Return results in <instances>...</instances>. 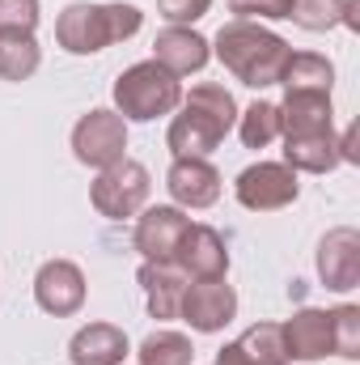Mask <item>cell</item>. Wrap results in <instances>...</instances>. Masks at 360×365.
I'll return each instance as SVG.
<instances>
[{
	"instance_id": "cell-1",
	"label": "cell",
	"mask_w": 360,
	"mask_h": 365,
	"mask_svg": "<svg viewBox=\"0 0 360 365\" xmlns=\"http://www.w3.org/2000/svg\"><path fill=\"white\" fill-rule=\"evenodd\" d=\"M238 123V102L233 93L216 81H203L191 93H182L179 110L166 128V145L174 158H208Z\"/></svg>"
},
{
	"instance_id": "cell-2",
	"label": "cell",
	"mask_w": 360,
	"mask_h": 365,
	"mask_svg": "<svg viewBox=\"0 0 360 365\" xmlns=\"http://www.w3.org/2000/svg\"><path fill=\"white\" fill-rule=\"evenodd\" d=\"M212 56L250 90H268V86H280L284 77V64L292 56V47L268 30L259 21H225L212 38Z\"/></svg>"
},
{
	"instance_id": "cell-3",
	"label": "cell",
	"mask_w": 360,
	"mask_h": 365,
	"mask_svg": "<svg viewBox=\"0 0 360 365\" xmlns=\"http://www.w3.org/2000/svg\"><path fill=\"white\" fill-rule=\"evenodd\" d=\"M140 26H144V13L136 4H123V0H110V4L77 0V4H68L55 17V43L68 56H97V51H106L115 43L136 38Z\"/></svg>"
},
{
	"instance_id": "cell-4",
	"label": "cell",
	"mask_w": 360,
	"mask_h": 365,
	"mask_svg": "<svg viewBox=\"0 0 360 365\" xmlns=\"http://www.w3.org/2000/svg\"><path fill=\"white\" fill-rule=\"evenodd\" d=\"M182 93L186 90L170 68H162L157 60H140V64H132L115 77L110 98H115V110L127 123H153V119L179 110Z\"/></svg>"
},
{
	"instance_id": "cell-5",
	"label": "cell",
	"mask_w": 360,
	"mask_h": 365,
	"mask_svg": "<svg viewBox=\"0 0 360 365\" xmlns=\"http://www.w3.org/2000/svg\"><path fill=\"white\" fill-rule=\"evenodd\" d=\"M149 191H153V179L140 162L123 158L106 170H97V179L90 182V204L97 217L106 221H127L136 217L144 204H149Z\"/></svg>"
},
{
	"instance_id": "cell-6",
	"label": "cell",
	"mask_w": 360,
	"mask_h": 365,
	"mask_svg": "<svg viewBox=\"0 0 360 365\" xmlns=\"http://www.w3.org/2000/svg\"><path fill=\"white\" fill-rule=\"evenodd\" d=\"M73 158L90 170H106L127 158V119L110 106H93L73 123Z\"/></svg>"
},
{
	"instance_id": "cell-7",
	"label": "cell",
	"mask_w": 360,
	"mask_h": 365,
	"mask_svg": "<svg viewBox=\"0 0 360 365\" xmlns=\"http://www.w3.org/2000/svg\"><path fill=\"white\" fill-rule=\"evenodd\" d=\"M233 195L250 212H280L297 204L301 182H297V170H288L284 162H255L233 179Z\"/></svg>"
},
{
	"instance_id": "cell-8",
	"label": "cell",
	"mask_w": 360,
	"mask_h": 365,
	"mask_svg": "<svg viewBox=\"0 0 360 365\" xmlns=\"http://www.w3.org/2000/svg\"><path fill=\"white\" fill-rule=\"evenodd\" d=\"M179 319L199 331V336H216L225 331L233 319H238V293L233 284L221 276V280H191L182 289V302H179Z\"/></svg>"
},
{
	"instance_id": "cell-9",
	"label": "cell",
	"mask_w": 360,
	"mask_h": 365,
	"mask_svg": "<svg viewBox=\"0 0 360 365\" xmlns=\"http://www.w3.org/2000/svg\"><path fill=\"white\" fill-rule=\"evenodd\" d=\"M186 225H191V217L182 212L179 204H144V208L136 212V234H132V242H136V251H140L149 264H174Z\"/></svg>"
},
{
	"instance_id": "cell-10",
	"label": "cell",
	"mask_w": 360,
	"mask_h": 365,
	"mask_svg": "<svg viewBox=\"0 0 360 365\" xmlns=\"http://www.w3.org/2000/svg\"><path fill=\"white\" fill-rule=\"evenodd\" d=\"M85 297H90V284H85V272L73 259H47L34 272V302H38L43 314L68 319L85 306Z\"/></svg>"
},
{
	"instance_id": "cell-11",
	"label": "cell",
	"mask_w": 360,
	"mask_h": 365,
	"mask_svg": "<svg viewBox=\"0 0 360 365\" xmlns=\"http://www.w3.org/2000/svg\"><path fill=\"white\" fill-rule=\"evenodd\" d=\"M221 170L208 162V158H174L170 170H166V191L170 200L179 204L182 212H199V208H212L221 200Z\"/></svg>"
},
{
	"instance_id": "cell-12",
	"label": "cell",
	"mask_w": 360,
	"mask_h": 365,
	"mask_svg": "<svg viewBox=\"0 0 360 365\" xmlns=\"http://www.w3.org/2000/svg\"><path fill=\"white\" fill-rule=\"evenodd\" d=\"M318 280L331 293L360 289V234L352 225H335L318 242Z\"/></svg>"
},
{
	"instance_id": "cell-13",
	"label": "cell",
	"mask_w": 360,
	"mask_h": 365,
	"mask_svg": "<svg viewBox=\"0 0 360 365\" xmlns=\"http://www.w3.org/2000/svg\"><path fill=\"white\" fill-rule=\"evenodd\" d=\"M174 264L186 272V280H221L229 272V247H225L221 230H212L203 221H191L179 242Z\"/></svg>"
},
{
	"instance_id": "cell-14",
	"label": "cell",
	"mask_w": 360,
	"mask_h": 365,
	"mask_svg": "<svg viewBox=\"0 0 360 365\" xmlns=\"http://www.w3.org/2000/svg\"><path fill=\"white\" fill-rule=\"evenodd\" d=\"M153 60H157L162 68H170L182 81V77L208 68L212 43H208L195 26H166V30H157V38H153Z\"/></svg>"
},
{
	"instance_id": "cell-15",
	"label": "cell",
	"mask_w": 360,
	"mask_h": 365,
	"mask_svg": "<svg viewBox=\"0 0 360 365\" xmlns=\"http://www.w3.org/2000/svg\"><path fill=\"white\" fill-rule=\"evenodd\" d=\"M280 331H284V353H288V361H322L327 353H335V340H331V310L305 306V310H297L288 323H280Z\"/></svg>"
},
{
	"instance_id": "cell-16",
	"label": "cell",
	"mask_w": 360,
	"mask_h": 365,
	"mask_svg": "<svg viewBox=\"0 0 360 365\" xmlns=\"http://www.w3.org/2000/svg\"><path fill=\"white\" fill-rule=\"evenodd\" d=\"M132 357V340L115 323H85L68 340V361L73 365H123Z\"/></svg>"
},
{
	"instance_id": "cell-17",
	"label": "cell",
	"mask_w": 360,
	"mask_h": 365,
	"mask_svg": "<svg viewBox=\"0 0 360 365\" xmlns=\"http://www.w3.org/2000/svg\"><path fill=\"white\" fill-rule=\"evenodd\" d=\"M284 140V166L297 175H331L344 166L339 132H305V136H280Z\"/></svg>"
},
{
	"instance_id": "cell-18",
	"label": "cell",
	"mask_w": 360,
	"mask_h": 365,
	"mask_svg": "<svg viewBox=\"0 0 360 365\" xmlns=\"http://www.w3.org/2000/svg\"><path fill=\"white\" fill-rule=\"evenodd\" d=\"M280 106V136H305V132H335V106L331 93H284Z\"/></svg>"
},
{
	"instance_id": "cell-19",
	"label": "cell",
	"mask_w": 360,
	"mask_h": 365,
	"mask_svg": "<svg viewBox=\"0 0 360 365\" xmlns=\"http://www.w3.org/2000/svg\"><path fill=\"white\" fill-rule=\"evenodd\" d=\"M140 289H144V306H149V314L153 319H162V323H170V319H179V302H182V289L191 284L186 272H182L179 264H140Z\"/></svg>"
},
{
	"instance_id": "cell-20",
	"label": "cell",
	"mask_w": 360,
	"mask_h": 365,
	"mask_svg": "<svg viewBox=\"0 0 360 365\" xmlns=\"http://www.w3.org/2000/svg\"><path fill=\"white\" fill-rule=\"evenodd\" d=\"M43 64V47L30 30H0V81H30Z\"/></svg>"
},
{
	"instance_id": "cell-21",
	"label": "cell",
	"mask_w": 360,
	"mask_h": 365,
	"mask_svg": "<svg viewBox=\"0 0 360 365\" xmlns=\"http://www.w3.org/2000/svg\"><path fill=\"white\" fill-rule=\"evenodd\" d=\"M284 93L305 90V93H331L335 86V64L318 51H292L288 64H284V77H280Z\"/></svg>"
},
{
	"instance_id": "cell-22",
	"label": "cell",
	"mask_w": 360,
	"mask_h": 365,
	"mask_svg": "<svg viewBox=\"0 0 360 365\" xmlns=\"http://www.w3.org/2000/svg\"><path fill=\"white\" fill-rule=\"evenodd\" d=\"M136 361L140 365H195V344H191V336H182L174 327H157V331H149L140 340Z\"/></svg>"
},
{
	"instance_id": "cell-23",
	"label": "cell",
	"mask_w": 360,
	"mask_h": 365,
	"mask_svg": "<svg viewBox=\"0 0 360 365\" xmlns=\"http://www.w3.org/2000/svg\"><path fill=\"white\" fill-rule=\"evenodd\" d=\"M238 136L246 149H268L271 140H280V106L275 102H250L246 110H238Z\"/></svg>"
},
{
	"instance_id": "cell-24",
	"label": "cell",
	"mask_w": 360,
	"mask_h": 365,
	"mask_svg": "<svg viewBox=\"0 0 360 365\" xmlns=\"http://www.w3.org/2000/svg\"><path fill=\"white\" fill-rule=\"evenodd\" d=\"M238 344L246 349V357H250L255 365H288L280 323H255V327H246Z\"/></svg>"
},
{
	"instance_id": "cell-25",
	"label": "cell",
	"mask_w": 360,
	"mask_h": 365,
	"mask_svg": "<svg viewBox=\"0 0 360 365\" xmlns=\"http://www.w3.org/2000/svg\"><path fill=\"white\" fill-rule=\"evenodd\" d=\"M331 340H335V357L356 361L360 357V306L344 302L331 310Z\"/></svg>"
},
{
	"instance_id": "cell-26",
	"label": "cell",
	"mask_w": 360,
	"mask_h": 365,
	"mask_svg": "<svg viewBox=\"0 0 360 365\" xmlns=\"http://www.w3.org/2000/svg\"><path fill=\"white\" fill-rule=\"evenodd\" d=\"M288 17L309 30V34H322V30H335L339 17H344V0H292Z\"/></svg>"
},
{
	"instance_id": "cell-27",
	"label": "cell",
	"mask_w": 360,
	"mask_h": 365,
	"mask_svg": "<svg viewBox=\"0 0 360 365\" xmlns=\"http://www.w3.org/2000/svg\"><path fill=\"white\" fill-rule=\"evenodd\" d=\"M43 4L38 0H0V30H38Z\"/></svg>"
},
{
	"instance_id": "cell-28",
	"label": "cell",
	"mask_w": 360,
	"mask_h": 365,
	"mask_svg": "<svg viewBox=\"0 0 360 365\" xmlns=\"http://www.w3.org/2000/svg\"><path fill=\"white\" fill-rule=\"evenodd\" d=\"M292 0H229V13L238 21H284Z\"/></svg>"
},
{
	"instance_id": "cell-29",
	"label": "cell",
	"mask_w": 360,
	"mask_h": 365,
	"mask_svg": "<svg viewBox=\"0 0 360 365\" xmlns=\"http://www.w3.org/2000/svg\"><path fill=\"white\" fill-rule=\"evenodd\" d=\"M203 13H212V0H157V17L166 26H195Z\"/></svg>"
},
{
	"instance_id": "cell-30",
	"label": "cell",
	"mask_w": 360,
	"mask_h": 365,
	"mask_svg": "<svg viewBox=\"0 0 360 365\" xmlns=\"http://www.w3.org/2000/svg\"><path fill=\"white\" fill-rule=\"evenodd\" d=\"M216 365H255V361H250V357H246V349L233 340V344H225V349L216 353Z\"/></svg>"
},
{
	"instance_id": "cell-31",
	"label": "cell",
	"mask_w": 360,
	"mask_h": 365,
	"mask_svg": "<svg viewBox=\"0 0 360 365\" xmlns=\"http://www.w3.org/2000/svg\"><path fill=\"white\" fill-rule=\"evenodd\" d=\"M360 0H344V17H339V26H348V30H360Z\"/></svg>"
}]
</instances>
